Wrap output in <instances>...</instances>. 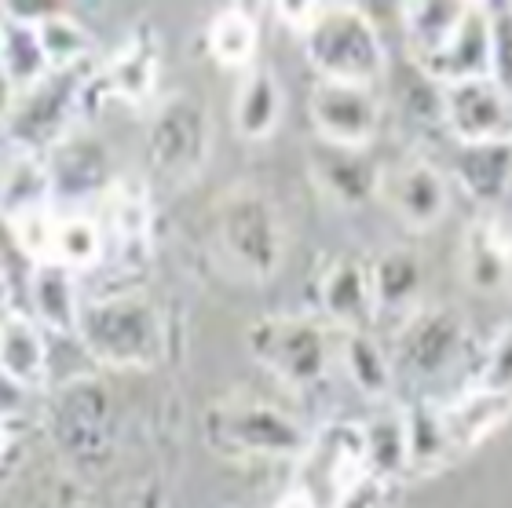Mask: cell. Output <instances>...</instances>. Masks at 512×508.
Returning <instances> with one entry per match:
<instances>
[{
	"instance_id": "1",
	"label": "cell",
	"mask_w": 512,
	"mask_h": 508,
	"mask_svg": "<svg viewBox=\"0 0 512 508\" xmlns=\"http://www.w3.org/2000/svg\"><path fill=\"white\" fill-rule=\"evenodd\" d=\"M77 344L107 370H150L169 355V318L139 286L92 293L81 311Z\"/></svg>"
},
{
	"instance_id": "2",
	"label": "cell",
	"mask_w": 512,
	"mask_h": 508,
	"mask_svg": "<svg viewBox=\"0 0 512 508\" xmlns=\"http://www.w3.org/2000/svg\"><path fill=\"white\" fill-rule=\"evenodd\" d=\"M213 238L224 264L249 282H267L286 260L289 231L260 183H235L213 205Z\"/></svg>"
},
{
	"instance_id": "3",
	"label": "cell",
	"mask_w": 512,
	"mask_h": 508,
	"mask_svg": "<svg viewBox=\"0 0 512 508\" xmlns=\"http://www.w3.org/2000/svg\"><path fill=\"white\" fill-rule=\"evenodd\" d=\"M209 450L227 461H300L311 432L297 417L253 395L216 399L202 417Z\"/></svg>"
},
{
	"instance_id": "4",
	"label": "cell",
	"mask_w": 512,
	"mask_h": 508,
	"mask_svg": "<svg viewBox=\"0 0 512 508\" xmlns=\"http://www.w3.org/2000/svg\"><path fill=\"white\" fill-rule=\"evenodd\" d=\"M300 44L319 81L377 88L388 70L381 30L359 4H322L315 22L300 33Z\"/></svg>"
},
{
	"instance_id": "5",
	"label": "cell",
	"mask_w": 512,
	"mask_h": 508,
	"mask_svg": "<svg viewBox=\"0 0 512 508\" xmlns=\"http://www.w3.org/2000/svg\"><path fill=\"white\" fill-rule=\"evenodd\" d=\"M246 348L289 388H315L341 362V329L322 315H264L249 322Z\"/></svg>"
},
{
	"instance_id": "6",
	"label": "cell",
	"mask_w": 512,
	"mask_h": 508,
	"mask_svg": "<svg viewBox=\"0 0 512 508\" xmlns=\"http://www.w3.org/2000/svg\"><path fill=\"white\" fill-rule=\"evenodd\" d=\"M209 150H213V114L198 92L172 88L150 106L147 161L158 180L187 187L209 165Z\"/></svg>"
},
{
	"instance_id": "7",
	"label": "cell",
	"mask_w": 512,
	"mask_h": 508,
	"mask_svg": "<svg viewBox=\"0 0 512 508\" xmlns=\"http://www.w3.org/2000/svg\"><path fill=\"white\" fill-rule=\"evenodd\" d=\"M366 476L370 454L363 421H326L311 432L308 450L297 461L293 487L319 508H341Z\"/></svg>"
},
{
	"instance_id": "8",
	"label": "cell",
	"mask_w": 512,
	"mask_h": 508,
	"mask_svg": "<svg viewBox=\"0 0 512 508\" xmlns=\"http://www.w3.org/2000/svg\"><path fill=\"white\" fill-rule=\"evenodd\" d=\"M469 348V322L458 307L425 304L395 329V373L403 370L417 381L443 377L450 366H458Z\"/></svg>"
},
{
	"instance_id": "9",
	"label": "cell",
	"mask_w": 512,
	"mask_h": 508,
	"mask_svg": "<svg viewBox=\"0 0 512 508\" xmlns=\"http://www.w3.org/2000/svg\"><path fill=\"white\" fill-rule=\"evenodd\" d=\"M308 117L315 139L322 143L370 150L381 132V99H377V88L315 81L308 96Z\"/></svg>"
},
{
	"instance_id": "10",
	"label": "cell",
	"mask_w": 512,
	"mask_h": 508,
	"mask_svg": "<svg viewBox=\"0 0 512 508\" xmlns=\"http://www.w3.org/2000/svg\"><path fill=\"white\" fill-rule=\"evenodd\" d=\"M439 117L458 147L512 143V96L494 77L439 88Z\"/></svg>"
},
{
	"instance_id": "11",
	"label": "cell",
	"mask_w": 512,
	"mask_h": 508,
	"mask_svg": "<svg viewBox=\"0 0 512 508\" xmlns=\"http://www.w3.org/2000/svg\"><path fill=\"white\" fill-rule=\"evenodd\" d=\"M99 227L107 234V264L121 271H143L154 238V209L147 183L136 176H118L99 198Z\"/></svg>"
},
{
	"instance_id": "12",
	"label": "cell",
	"mask_w": 512,
	"mask_h": 508,
	"mask_svg": "<svg viewBox=\"0 0 512 508\" xmlns=\"http://www.w3.org/2000/svg\"><path fill=\"white\" fill-rule=\"evenodd\" d=\"M48 428L77 465H96L110 450V395L99 381H70L48 406Z\"/></svg>"
},
{
	"instance_id": "13",
	"label": "cell",
	"mask_w": 512,
	"mask_h": 508,
	"mask_svg": "<svg viewBox=\"0 0 512 508\" xmlns=\"http://www.w3.org/2000/svg\"><path fill=\"white\" fill-rule=\"evenodd\" d=\"M410 231H432L443 223L450 209V183L421 154H406L399 161H388L381 176V198Z\"/></svg>"
},
{
	"instance_id": "14",
	"label": "cell",
	"mask_w": 512,
	"mask_h": 508,
	"mask_svg": "<svg viewBox=\"0 0 512 508\" xmlns=\"http://www.w3.org/2000/svg\"><path fill=\"white\" fill-rule=\"evenodd\" d=\"M154 88H158V41H154L150 26H136L118 44V52L92 70L88 110L99 99H118V103L128 106H150L158 103Z\"/></svg>"
},
{
	"instance_id": "15",
	"label": "cell",
	"mask_w": 512,
	"mask_h": 508,
	"mask_svg": "<svg viewBox=\"0 0 512 508\" xmlns=\"http://www.w3.org/2000/svg\"><path fill=\"white\" fill-rule=\"evenodd\" d=\"M308 169H311V180L319 183V191L337 209L355 212V209H366L374 198H381L384 165L370 150L333 147V143L315 139L308 150Z\"/></svg>"
},
{
	"instance_id": "16",
	"label": "cell",
	"mask_w": 512,
	"mask_h": 508,
	"mask_svg": "<svg viewBox=\"0 0 512 508\" xmlns=\"http://www.w3.org/2000/svg\"><path fill=\"white\" fill-rule=\"evenodd\" d=\"M461 275L483 297H502L512 289V223L502 212H480L465 227Z\"/></svg>"
},
{
	"instance_id": "17",
	"label": "cell",
	"mask_w": 512,
	"mask_h": 508,
	"mask_svg": "<svg viewBox=\"0 0 512 508\" xmlns=\"http://www.w3.org/2000/svg\"><path fill=\"white\" fill-rule=\"evenodd\" d=\"M0 205H4V227L59 209L52 158L44 150L22 147V143H4Z\"/></svg>"
},
{
	"instance_id": "18",
	"label": "cell",
	"mask_w": 512,
	"mask_h": 508,
	"mask_svg": "<svg viewBox=\"0 0 512 508\" xmlns=\"http://www.w3.org/2000/svg\"><path fill=\"white\" fill-rule=\"evenodd\" d=\"M48 329L26 307H4L0 322V377L22 392H44L52 381V348Z\"/></svg>"
},
{
	"instance_id": "19",
	"label": "cell",
	"mask_w": 512,
	"mask_h": 508,
	"mask_svg": "<svg viewBox=\"0 0 512 508\" xmlns=\"http://www.w3.org/2000/svg\"><path fill=\"white\" fill-rule=\"evenodd\" d=\"M428 81L439 88L458 85V81H476V77L494 74V11L491 4H469V15L450 37V44L436 59L417 66Z\"/></svg>"
},
{
	"instance_id": "20",
	"label": "cell",
	"mask_w": 512,
	"mask_h": 508,
	"mask_svg": "<svg viewBox=\"0 0 512 508\" xmlns=\"http://www.w3.org/2000/svg\"><path fill=\"white\" fill-rule=\"evenodd\" d=\"M0 74H4V92L11 99L30 96L52 77V63L41 44L37 15L19 11L15 4L0 8Z\"/></svg>"
},
{
	"instance_id": "21",
	"label": "cell",
	"mask_w": 512,
	"mask_h": 508,
	"mask_svg": "<svg viewBox=\"0 0 512 508\" xmlns=\"http://www.w3.org/2000/svg\"><path fill=\"white\" fill-rule=\"evenodd\" d=\"M370 282H374L377 318H395L403 326L406 318L425 307V260L410 245H392L370 260Z\"/></svg>"
},
{
	"instance_id": "22",
	"label": "cell",
	"mask_w": 512,
	"mask_h": 508,
	"mask_svg": "<svg viewBox=\"0 0 512 508\" xmlns=\"http://www.w3.org/2000/svg\"><path fill=\"white\" fill-rule=\"evenodd\" d=\"M322 318L337 329H374L377 300L370 282V264L355 256H337L319 278Z\"/></svg>"
},
{
	"instance_id": "23",
	"label": "cell",
	"mask_w": 512,
	"mask_h": 508,
	"mask_svg": "<svg viewBox=\"0 0 512 508\" xmlns=\"http://www.w3.org/2000/svg\"><path fill=\"white\" fill-rule=\"evenodd\" d=\"M30 315L41 322L52 337H77L81 311H85V293H81V275L63 264H33L30 282Z\"/></svg>"
},
{
	"instance_id": "24",
	"label": "cell",
	"mask_w": 512,
	"mask_h": 508,
	"mask_svg": "<svg viewBox=\"0 0 512 508\" xmlns=\"http://www.w3.org/2000/svg\"><path fill=\"white\" fill-rule=\"evenodd\" d=\"M48 158H52L59 202H63V198H70V202H88V198H92V202L99 205V198L110 191V183L118 180L114 169H110V158H107V150H103V143L85 136L81 128H77L70 139H63Z\"/></svg>"
},
{
	"instance_id": "25",
	"label": "cell",
	"mask_w": 512,
	"mask_h": 508,
	"mask_svg": "<svg viewBox=\"0 0 512 508\" xmlns=\"http://www.w3.org/2000/svg\"><path fill=\"white\" fill-rule=\"evenodd\" d=\"M454 180L480 205V212H512V143L458 147Z\"/></svg>"
},
{
	"instance_id": "26",
	"label": "cell",
	"mask_w": 512,
	"mask_h": 508,
	"mask_svg": "<svg viewBox=\"0 0 512 508\" xmlns=\"http://www.w3.org/2000/svg\"><path fill=\"white\" fill-rule=\"evenodd\" d=\"M509 417H512V395L487 392V388L469 384L458 399L443 403V428H447L454 457L469 454L480 443H487Z\"/></svg>"
},
{
	"instance_id": "27",
	"label": "cell",
	"mask_w": 512,
	"mask_h": 508,
	"mask_svg": "<svg viewBox=\"0 0 512 508\" xmlns=\"http://www.w3.org/2000/svg\"><path fill=\"white\" fill-rule=\"evenodd\" d=\"M282 110H286V92H282V81L271 66L256 63L249 74H242L235 92V110H231L238 136L249 143L267 139L282 121Z\"/></svg>"
},
{
	"instance_id": "28",
	"label": "cell",
	"mask_w": 512,
	"mask_h": 508,
	"mask_svg": "<svg viewBox=\"0 0 512 508\" xmlns=\"http://www.w3.org/2000/svg\"><path fill=\"white\" fill-rule=\"evenodd\" d=\"M469 15V4H428V0H414L399 11L406 37V55L414 66H425L428 59H436L450 44V37L458 33V26Z\"/></svg>"
},
{
	"instance_id": "29",
	"label": "cell",
	"mask_w": 512,
	"mask_h": 508,
	"mask_svg": "<svg viewBox=\"0 0 512 508\" xmlns=\"http://www.w3.org/2000/svg\"><path fill=\"white\" fill-rule=\"evenodd\" d=\"M341 370L374 403H384L392 395L395 362L392 355H384L374 329H341Z\"/></svg>"
},
{
	"instance_id": "30",
	"label": "cell",
	"mask_w": 512,
	"mask_h": 508,
	"mask_svg": "<svg viewBox=\"0 0 512 508\" xmlns=\"http://www.w3.org/2000/svg\"><path fill=\"white\" fill-rule=\"evenodd\" d=\"M205 48L213 55L216 66L224 70H253L256 52H260V22L256 11L246 4H231V8L216 11L209 30H205Z\"/></svg>"
},
{
	"instance_id": "31",
	"label": "cell",
	"mask_w": 512,
	"mask_h": 508,
	"mask_svg": "<svg viewBox=\"0 0 512 508\" xmlns=\"http://www.w3.org/2000/svg\"><path fill=\"white\" fill-rule=\"evenodd\" d=\"M366 428V454H370V476L381 479H399L410 472V417L406 406H388V410L374 413Z\"/></svg>"
},
{
	"instance_id": "32",
	"label": "cell",
	"mask_w": 512,
	"mask_h": 508,
	"mask_svg": "<svg viewBox=\"0 0 512 508\" xmlns=\"http://www.w3.org/2000/svg\"><path fill=\"white\" fill-rule=\"evenodd\" d=\"M55 264L70 267L77 275H88V271H96V267H107V234L99 227V216L81 212V209H59Z\"/></svg>"
},
{
	"instance_id": "33",
	"label": "cell",
	"mask_w": 512,
	"mask_h": 508,
	"mask_svg": "<svg viewBox=\"0 0 512 508\" xmlns=\"http://www.w3.org/2000/svg\"><path fill=\"white\" fill-rule=\"evenodd\" d=\"M37 30H41V44L48 52L52 74H70V70L92 66L96 41H92L85 22H77L66 11H37Z\"/></svg>"
},
{
	"instance_id": "34",
	"label": "cell",
	"mask_w": 512,
	"mask_h": 508,
	"mask_svg": "<svg viewBox=\"0 0 512 508\" xmlns=\"http://www.w3.org/2000/svg\"><path fill=\"white\" fill-rule=\"evenodd\" d=\"M406 417H410V472L428 476L447 465L454 450H450L447 428H443V406L425 399V403L406 406Z\"/></svg>"
},
{
	"instance_id": "35",
	"label": "cell",
	"mask_w": 512,
	"mask_h": 508,
	"mask_svg": "<svg viewBox=\"0 0 512 508\" xmlns=\"http://www.w3.org/2000/svg\"><path fill=\"white\" fill-rule=\"evenodd\" d=\"M476 388H487V392H502L512 395V322H505L494 340L487 344V351L476 362V373L472 381Z\"/></svg>"
},
{
	"instance_id": "36",
	"label": "cell",
	"mask_w": 512,
	"mask_h": 508,
	"mask_svg": "<svg viewBox=\"0 0 512 508\" xmlns=\"http://www.w3.org/2000/svg\"><path fill=\"white\" fill-rule=\"evenodd\" d=\"M494 11V81L512 96V4H491Z\"/></svg>"
},
{
	"instance_id": "37",
	"label": "cell",
	"mask_w": 512,
	"mask_h": 508,
	"mask_svg": "<svg viewBox=\"0 0 512 508\" xmlns=\"http://www.w3.org/2000/svg\"><path fill=\"white\" fill-rule=\"evenodd\" d=\"M392 490L395 483L392 479H381V476H366L355 494L344 501L341 508H392Z\"/></svg>"
},
{
	"instance_id": "38",
	"label": "cell",
	"mask_w": 512,
	"mask_h": 508,
	"mask_svg": "<svg viewBox=\"0 0 512 508\" xmlns=\"http://www.w3.org/2000/svg\"><path fill=\"white\" fill-rule=\"evenodd\" d=\"M319 8H322V4H275V15L300 37V33L308 30L311 22H315Z\"/></svg>"
},
{
	"instance_id": "39",
	"label": "cell",
	"mask_w": 512,
	"mask_h": 508,
	"mask_svg": "<svg viewBox=\"0 0 512 508\" xmlns=\"http://www.w3.org/2000/svg\"><path fill=\"white\" fill-rule=\"evenodd\" d=\"M275 508H319V505H315V501H311L308 494H300L297 487H289L286 494L278 498V505H275Z\"/></svg>"
}]
</instances>
